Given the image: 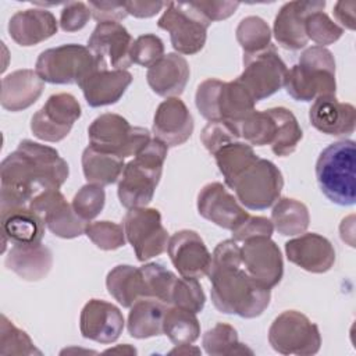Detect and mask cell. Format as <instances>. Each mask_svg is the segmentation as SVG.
<instances>
[{
    "mask_svg": "<svg viewBox=\"0 0 356 356\" xmlns=\"http://www.w3.org/2000/svg\"><path fill=\"white\" fill-rule=\"evenodd\" d=\"M236 40L243 54H254L271 44V31L267 22L256 15L245 17L236 26Z\"/></svg>",
    "mask_w": 356,
    "mask_h": 356,
    "instance_id": "cell-39",
    "label": "cell"
},
{
    "mask_svg": "<svg viewBox=\"0 0 356 356\" xmlns=\"http://www.w3.org/2000/svg\"><path fill=\"white\" fill-rule=\"evenodd\" d=\"M206 303V295L202 289L197 278L182 277L175 278L172 292H171V305L178 306L193 313H199L203 310Z\"/></svg>",
    "mask_w": 356,
    "mask_h": 356,
    "instance_id": "cell-43",
    "label": "cell"
},
{
    "mask_svg": "<svg viewBox=\"0 0 356 356\" xmlns=\"http://www.w3.org/2000/svg\"><path fill=\"white\" fill-rule=\"evenodd\" d=\"M68 175V163L54 147L21 140L0 164V210L29 206L39 193L60 189Z\"/></svg>",
    "mask_w": 356,
    "mask_h": 356,
    "instance_id": "cell-1",
    "label": "cell"
},
{
    "mask_svg": "<svg viewBox=\"0 0 356 356\" xmlns=\"http://www.w3.org/2000/svg\"><path fill=\"white\" fill-rule=\"evenodd\" d=\"M106 203L104 188L96 184H86L78 189L72 199L74 211L86 222L96 218Z\"/></svg>",
    "mask_w": 356,
    "mask_h": 356,
    "instance_id": "cell-44",
    "label": "cell"
},
{
    "mask_svg": "<svg viewBox=\"0 0 356 356\" xmlns=\"http://www.w3.org/2000/svg\"><path fill=\"white\" fill-rule=\"evenodd\" d=\"M108 293L122 306L131 307L136 300L149 298L146 282L140 267L118 264L106 277Z\"/></svg>",
    "mask_w": 356,
    "mask_h": 356,
    "instance_id": "cell-31",
    "label": "cell"
},
{
    "mask_svg": "<svg viewBox=\"0 0 356 356\" xmlns=\"http://www.w3.org/2000/svg\"><path fill=\"white\" fill-rule=\"evenodd\" d=\"M305 31L307 39H312L314 43H317V46L323 47L337 42L343 33V29L335 24L323 10L313 11L307 15Z\"/></svg>",
    "mask_w": 356,
    "mask_h": 356,
    "instance_id": "cell-45",
    "label": "cell"
},
{
    "mask_svg": "<svg viewBox=\"0 0 356 356\" xmlns=\"http://www.w3.org/2000/svg\"><path fill=\"white\" fill-rule=\"evenodd\" d=\"M149 298L157 299L167 306L171 305V292L177 275L159 263H146L140 266Z\"/></svg>",
    "mask_w": 356,
    "mask_h": 356,
    "instance_id": "cell-42",
    "label": "cell"
},
{
    "mask_svg": "<svg viewBox=\"0 0 356 356\" xmlns=\"http://www.w3.org/2000/svg\"><path fill=\"white\" fill-rule=\"evenodd\" d=\"M195 103L207 121H227L236 128L254 110V99L236 79L224 82L216 78L199 83Z\"/></svg>",
    "mask_w": 356,
    "mask_h": 356,
    "instance_id": "cell-6",
    "label": "cell"
},
{
    "mask_svg": "<svg viewBox=\"0 0 356 356\" xmlns=\"http://www.w3.org/2000/svg\"><path fill=\"white\" fill-rule=\"evenodd\" d=\"M168 146L152 138L136 154L128 161L118 179L117 195L124 207H146L153 196L161 178L163 165L167 157Z\"/></svg>",
    "mask_w": 356,
    "mask_h": 356,
    "instance_id": "cell-3",
    "label": "cell"
},
{
    "mask_svg": "<svg viewBox=\"0 0 356 356\" xmlns=\"http://www.w3.org/2000/svg\"><path fill=\"white\" fill-rule=\"evenodd\" d=\"M29 209L36 213L51 234L63 239L78 238L88 225L67 202L60 189L39 193L29 202Z\"/></svg>",
    "mask_w": 356,
    "mask_h": 356,
    "instance_id": "cell-15",
    "label": "cell"
},
{
    "mask_svg": "<svg viewBox=\"0 0 356 356\" xmlns=\"http://www.w3.org/2000/svg\"><path fill=\"white\" fill-rule=\"evenodd\" d=\"M163 334L174 345L193 343L200 337V324L196 313L178 306H168L163 320Z\"/></svg>",
    "mask_w": 356,
    "mask_h": 356,
    "instance_id": "cell-37",
    "label": "cell"
},
{
    "mask_svg": "<svg viewBox=\"0 0 356 356\" xmlns=\"http://www.w3.org/2000/svg\"><path fill=\"white\" fill-rule=\"evenodd\" d=\"M214 159L220 172L224 177V182L228 188L232 186L235 179L250 167L259 156L254 153L253 147L245 142H231L222 146L214 153Z\"/></svg>",
    "mask_w": 356,
    "mask_h": 356,
    "instance_id": "cell-35",
    "label": "cell"
},
{
    "mask_svg": "<svg viewBox=\"0 0 356 356\" xmlns=\"http://www.w3.org/2000/svg\"><path fill=\"white\" fill-rule=\"evenodd\" d=\"M241 257L245 270L270 289L280 284L284 261L278 245L270 236H254L243 241Z\"/></svg>",
    "mask_w": 356,
    "mask_h": 356,
    "instance_id": "cell-16",
    "label": "cell"
},
{
    "mask_svg": "<svg viewBox=\"0 0 356 356\" xmlns=\"http://www.w3.org/2000/svg\"><path fill=\"white\" fill-rule=\"evenodd\" d=\"M124 324L121 310L103 299H90L86 302L79 316L82 337L99 343L115 342L122 334Z\"/></svg>",
    "mask_w": 356,
    "mask_h": 356,
    "instance_id": "cell-19",
    "label": "cell"
},
{
    "mask_svg": "<svg viewBox=\"0 0 356 356\" xmlns=\"http://www.w3.org/2000/svg\"><path fill=\"white\" fill-rule=\"evenodd\" d=\"M310 124L331 136L350 135L356 127V108L350 103L339 102L335 95L314 99L309 110Z\"/></svg>",
    "mask_w": 356,
    "mask_h": 356,
    "instance_id": "cell-24",
    "label": "cell"
},
{
    "mask_svg": "<svg viewBox=\"0 0 356 356\" xmlns=\"http://www.w3.org/2000/svg\"><path fill=\"white\" fill-rule=\"evenodd\" d=\"M241 264V246L236 241L227 239L216 246L207 274L211 300L221 313L254 318L268 307L271 292Z\"/></svg>",
    "mask_w": 356,
    "mask_h": 356,
    "instance_id": "cell-2",
    "label": "cell"
},
{
    "mask_svg": "<svg viewBox=\"0 0 356 356\" xmlns=\"http://www.w3.org/2000/svg\"><path fill=\"white\" fill-rule=\"evenodd\" d=\"M90 146L113 153L121 159L135 156L150 139V132L132 127L122 115L104 113L96 117L88 128Z\"/></svg>",
    "mask_w": 356,
    "mask_h": 356,
    "instance_id": "cell-9",
    "label": "cell"
},
{
    "mask_svg": "<svg viewBox=\"0 0 356 356\" xmlns=\"http://www.w3.org/2000/svg\"><path fill=\"white\" fill-rule=\"evenodd\" d=\"M286 259L300 268L323 274L331 270L335 263V249L323 235L316 232H303L285 243Z\"/></svg>",
    "mask_w": 356,
    "mask_h": 356,
    "instance_id": "cell-22",
    "label": "cell"
},
{
    "mask_svg": "<svg viewBox=\"0 0 356 356\" xmlns=\"http://www.w3.org/2000/svg\"><path fill=\"white\" fill-rule=\"evenodd\" d=\"M195 7L210 21H221L231 17L239 7L238 1H192Z\"/></svg>",
    "mask_w": 356,
    "mask_h": 356,
    "instance_id": "cell-52",
    "label": "cell"
},
{
    "mask_svg": "<svg viewBox=\"0 0 356 356\" xmlns=\"http://www.w3.org/2000/svg\"><path fill=\"white\" fill-rule=\"evenodd\" d=\"M268 342L281 355L309 356L320 350L321 335L317 324L296 310L278 314L268 328Z\"/></svg>",
    "mask_w": 356,
    "mask_h": 356,
    "instance_id": "cell-10",
    "label": "cell"
},
{
    "mask_svg": "<svg viewBox=\"0 0 356 356\" xmlns=\"http://www.w3.org/2000/svg\"><path fill=\"white\" fill-rule=\"evenodd\" d=\"M199 214L213 224L232 231L249 213L221 182H209L197 193Z\"/></svg>",
    "mask_w": 356,
    "mask_h": 356,
    "instance_id": "cell-18",
    "label": "cell"
},
{
    "mask_svg": "<svg viewBox=\"0 0 356 356\" xmlns=\"http://www.w3.org/2000/svg\"><path fill=\"white\" fill-rule=\"evenodd\" d=\"M271 222L278 234L296 236L306 232L310 216L305 203L292 197H280L271 211Z\"/></svg>",
    "mask_w": 356,
    "mask_h": 356,
    "instance_id": "cell-34",
    "label": "cell"
},
{
    "mask_svg": "<svg viewBox=\"0 0 356 356\" xmlns=\"http://www.w3.org/2000/svg\"><path fill=\"white\" fill-rule=\"evenodd\" d=\"M127 241L131 243L136 259L146 261L167 249L168 232L163 227L161 214L153 207L129 209L122 221Z\"/></svg>",
    "mask_w": 356,
    "mask_h": 356,
    "instance_id": "cell-13",
    "label": "cell"
},
{
    "mask_svg": "<svg viewBox=\"0 0 356 356\" xmlns=\"http://www.w3.org/2000/svg\"><path fill=\"white\" fill-rule=\"evenodd\" d=\"M238 129L241 138H243L250 146H271L275 138V121L268 110H253L243 118Z\"/></svg>",
    "mask_w": 356,
    "mask_h": 356,
    "instance_id": "cell-40",
    "label": "cell"
},
{
    "mask_svg": "<svg viewBox=\"0 0 356 356\" xmlns=\"http://www.w3.org/2000/svg\"><path fill=\"white\" fill-rule=\"evenodd\" d=\"M104 353H122V355H136V349L134 346H131L129 343H122V345H117L115 348H110L106 349Z\"/></svg>",
    "mask_w": 356,
    "mask_h": 356,
    "instance_id": "cell-56",
    "label": "cell"
},
{
    "mask_svg": "<svg viewBox=\"0 0 356 356\" xmlns=\"http://www.w3.org/2000/svg\"><path fill=\"white\" fill-rule=\"evenodd\" d=\"M284 88L296 102H312L320 96L335 95V58L323 46L303 50L299 61L288 70Z\"/></svg>",
    "mask_w": 356,
    "mask_h": 356,
    "instance_id": "cell-5",
    "label": "cell"
},
{
    "mask_svg": "<svg viewBox=\"0 0 356 356\" xmlns=\"http://www.w3.org/2000/svg\"><path fill=\"white\" fill-rule=\"evenodd\" d=\"M58 22L46 8L17 11L8 21V33L19 46H35L57 33Z\"/></svg>",
    "mask_w": 356,
    "mask_h": 356,
    "instance_id": "cell-26",
    "label": "cell"
},
{
    "mask_svg": "<svg viewBox=\"0 0 356 356\" xmlns=\"http://www.w3.org/2000/svg\"><path fill=\"white\" fill-rule=\"evenodd\" d=\"M164 56L163 40L154 33H145L134 40L131 47V61L142 67H152Z\"/></svg>",
    "mask_w": 356,
    "mask_h": 356,
    "instance_id": "cell-48",
    "label": "cell"
},
{
    "mask_svg": "<svg viewBox=\"0 0 356 356\" xmlns=\"http://www.w3.org/2000/svg\"><path fill=\"white\" fill-rule=\"evenodd\" d=\"M270 114L275 121V138L271 150L280 157L289 156L296 150L298 143L303 138L302 128L293 113L285 107H271Z\"/></svg>",
    "mask_w": 356,
    "mask_h": 356,
    "instance_id": "cell-36",
    "label": "cell"
},
{
    "mask_svg": "<svg viewBox=\"0 0 356 356\" xmlns=\"http://www.w3.org/2000/svg\"><path fill=\"white\" fill-rule=\"evenodd\" d=\"M193 118L179 97H167L156 108L153 135L168 147L185 143L193 132Z\"/></svg>",
    "mask_w": 356,
    "mask_h": 356,
    "instance_id": "cell-23",
    "label": "cell"
},
{
    "mask_svg": "<svg viewBox=\"0 0 356 356\" xmlns=\"http://www.w3.org/2000/svg\"><path fill=\"white\" fill-rule=\"evenodd\" d=\"M167 305L153 299L142 298L136 300L129 309L127 328L131 337L136 339H146L163 334V320Z\"/></svg>",
    "mask_w": 356,
    "mask_h": 356,
    "instance_id": "cell-32",
    "label": "cell"
},
{
    "mask_svg": "<svg viewBox=\"0 0 356 356\" xmlns=\"http://www.w3.org/2000/svg\"><path fill=\"white\" fill-rule=\"evenodd\" d=\"M4 264L25 281L43 280L53 266V254L42 242L31 245H13Z\"/></svg>",
    "mask_w": 356,
    "mask_h": 356,
    "instance_id": "cell-30",
    "label": "cell"
},
{
    "mask_svg": "<svg viewBox=\"0 0 356 356\" xmlns=\"http://www.w3.org/2000/svg\"><path fill=\"white\" fill-rule=\"evenodd\" d=\"M167 3L164 1H125V8L128 15H134L136 18H150L160 13Z\"/></svg>",
    "mask_w": 356,
    "mask_h": 356,
    "instance_id": "cell-53",
    "label": "cell"
},
{
    "mask_svg": "<svg viewBox=\"0 0 356 356\" xmlns=\"http://www.w3.org/2000/svg\"><path fill=\"white\" fill-rule=\"evenodd\" d=\"M0 355L1 356H28L42 355L35 346L31 337L21 328L15 327L4 314L0 323Z\"/></svg>",
    "mask_w": 356,
    "mask_h": 356,
    "instance_id": "cell-41",
    "label": "cell"
},
{
    "mask_svg": "<svg viewBox=\"0 0 356 356\" xmlns=\"http://www.w3.org/2000/svg\"><path fill=\"white\" fill-rule=\"evenodd\" d=\"M132 44L131 33L120 22H97L88 40L93 54L110 64L113 70H127L132 64Z\"/></svg>",
    "mask_w": 356,
    "mask_h": 356,
    "instance_id": "cell-20",
    "label": "cell"
},
{
    "mask_svg": "<svg viewBox=\"0 0 356 356\" xmlns=\"http://www.w3.org/2000/svg\"><path fill=\"white\" fill-rule=\"evenodd\" d=\"M242 61L243 71L236 81L245 86L256 103L284 86L288 68L273 44L254 54H243Z\"/></svg>",
    "mask_w": 356,
    "mask_h": 356,
    "instance_id": "cell-12",
    "label": "cell"
},
{
    "mask_svg": "<svg viewBox=\"0 0 356 356\" xmlns=\"http://www.w3.org/2000/svg\"><path fill=\"white\" fill-rule=\"evenodd\" d=\"M81 114V104L75 96L56 93L49 96L43 107L32 115L31 131L40 140L60 142L70 134Z\"/></svg>",
    "mask_w": 356,
    "mask_h": 356,
    "instance_id": "cell-14",
    "label": "cell"
},
{
    "mask_svg": "<svg viewBox=\"0 0 356 356\" xmlns=\"http://www.w3.org/2000/svg\"><path fill=\"white\" fill-rule=\"evenodd\" d=\"M97 68H107L88 46L68 43L42 51L36 60L35 71L43 82L56 85L79 83Z\"/></svg>",
    "mask_w": 356,
    "mask_h": 356,
    "instance_id": "cell-7",
    "label": "cell"
},
{
    "mask_svg": "<svg viewBox=\"0 0 356 356\" xmlns=\"http://www.w3.org/2000/svg\"><path fill=\"white\" fill-rule=\"evenodd\" d=\"M210 24L192 1H168L157 21V26L170 33L174 50L186 56L196 54L204 47Z\"/></svg>",
    "mask_w": 356,
    "mask_h": 356,
    "instance_id": "cell-8",
    "label": "cell"
},
{
    "mask_svg": "<svg viewBox=\"0 0 356 356\" xmlns=\"http://www.w3.org/2000/svg\"><path fill=\"white\" fill-rule=\"evenodd\" d=\"M202 345L207 355L231 356V355H253L245 343L238 339L236 330L227 323H217L203 334Z\"/></svg>",
    "mask_w": 356,
    "mask_h": 356,
    "instance_id": "cell-38",
    "label": "cell"
},
{
    "mask_svg": "<svg viewBox=\"0 0 356 356\" xmlns=\"http://www.w3.org/2000/svg\"><path fill=\"white\" fill-rule=\"evenodd\" d=\"M356 143L342 139L321 150L316 161V178L324 196L338 206L356 200Z\"/></svg>",
    "mask_w": 356,
    "mask_h": 356,
    "instance_id": "cell-4",
    "label": "cell"
},
{
    "mask_svg": "<svg viewBox=\"0 0 356 356\" xmlns=\"http://www.w3.org/2000/svg\"><path fill=\"white\" fill-rule=\"evenodd\" d=\"M325 1H289L285 3L275 15L273 33L280 46L288 50L303 49L309 39L305 22L310 13L324 10Z\"/></svg>",
    "mask_w": 356,
    "mask_h": 356,
    "instance_id": "cell-21",
    "label": "cell"
},
{
    "mask_svg": "<svg viewBox=\"0 0 356 356\" xmlns=\"http://www.w3.org/2000/svg\"><path fill=\"white\" fill-rule=\"evenodd\" d=\"M355 10L356 3L355 1H337L334 6V17L335 19L342 25L341 28H346L353 31L355 29Z\"/></svg>",
    "mask_w": 356,
    "mask_h": 356,
    "instance_id": "cell-54",
    "label": "cell"
},
{
    "mask_svg": "<svg viewBox=\"0 0 356 356\" xmlns=\"http://www.w3.org/2000/svg\"><path fill=\"white\" fill-rule=\"evenodd\" d=\"M132 79V74L127 70L97 68L78 85L90 107H102L117 103Z\"/></svg>",
    "mask_w": 356,
    "mask_h": 356,
    "instance_id": "cell-25",
    "label": "cell"
},
{
    "mask_svg": "<svg viewBox=\"0 0 356 356\" xmlns=\"http://www.w3.org/2000/svg\"><path fill=\"white\" fill-rule=\"evenodd\" d=\"M189 75L191 70L186 58L178 53H168L147 68L146 79L156 95L178 97L184 92Z\"/></svg>",
    "mask_w": 356,
    "mask_h": 356,
    "instance_id": "cell-27",
    "label": "cell"
},
{
    "mask_svg": "<svg viewBox=\"0 0 356 356\" xmlns=\"http://www.w3.org/2000/svg\"><path fill=\"white\" fill-rule=\"evenodd\" d=\"M167 252L172 266L182 277L202 278L209 274L211 253L196 231L179 229L167 243Z\"/></svg>",
    "mask_w": 356,
    "mask_h": 356,
    "instance_id": "cell-17",
    "label": "cell"
},
{
    "mask_svg": "<svg viewBox=\"0 0 356 356\" xmlns=\"http://www.w3.org/2000/svg\"><path fill=\"white\" fill-rule=\"evenodd\" d=\"M274 225L270 218L263 216H248L239 225H236L232 232L234 241H246L254 236H271Z\"/></svg>",
    "mask_w": 356,
    "mask_h": 356,
    "instance_id": "cell-50",
    "label": "cell"
},
{
    "mask_svg": "<svg viewBox=\"0 0 356 356\" xmlns=\"http://www.w3.org/2000/svg\"><path fill=\"white\" fill-rule=\"evenodd\" d=\"M170 355H199L200 349L193 346L192 343H182V345H175L174 349L168 352Z\"/></svg>",
    "mask_w": 356,
    "mask_h": 356,
    "instance_id": "cell-55",
    "label": "cell"
},
{
    "mask_svg": "<svg viewBox=\"0 0 356 356\" xmlns=\"http://www.w3.org/2000/svg\"><path fill=\"white\" fill-rule=\"evenodd\" d=\"M241 138L239 129L227 121H209L200 134V140L206 150L214 156L222 146L236 142Z\"/></svg>",
    "mask_w": 356,
    "mask_h": 356,
    "instance_id": "cell-47",
    "label": "cell"
},
{
    "mask_svg": "<svg viewBox=\"0 0 356 356\" xmlns=\"http://www.w3.org/2000/svg\"><path fill=\"white\" fill-rule=\"evenodd\" d=\"M85 235L102 250H115L127 241L124 227L107 220L88 222Z\"/></svg>",
    "mask_w": 356,
    "mask_h": 356,
    "instance_id": "cell-46",
    "label": "cell"
},
{
    "mask_svg": "<svg viewBox=\"0 0 356 356\" xmlns=\"http://www.w3.org/2000/svg\"><path fill=\"white\" fill-rule=\"evenodd\" d=\"M3 252L7 241L13 245H31L42 242L44 235V222L33 213L29 206H18L0 210Z\"/></svg>",
    "mask_w": 356,
    "mask_h": 356,
    "instance_id": "cell-29",
    "label": "cell"
},
{
    "mask_svg": "<svg viewBox=\"0 0 356 356\" xmlns=\"http://www.w3.org/2000/svg\"><path fill=\"white\" fill-rule=\"evenodd\" d=\"M92 17L97 22H120L128 13L125 3H113V1H89L88 3Z\"/></svg>",
    "mask_w": 356,
    "mask_h": 356,
    "instance_id": "cell-51",
    "label": "cell"
},
{
    "mask_svg": "<svg viewBox=\"0 0 356 356\" xmlns=\"http://www.w3.org/2000/svg\"><path fill=\"white\" fill-rule=\"evenodd\" d=\"M81 163L86 181L100 186L117 182L125 167L124 159L113 153L99 150L90 145L82 152Z\"/></svg>",
    "mask_w": 356,
    "mask_h": 356,
    "instance_id": "cell-33",
    "label": "cell"
},
{
    "mask_svg": "<svg viewBox=\"0 0 356 356\" xmlns=\"http://www.w3.org/2000/svg\"><path fill=\"white\" fill-rule=\"evenodd\" d=\"M92 13L83 1L65 3L60 14V26L64 32H76L82 29L90 19Z\"/></svg>",
    "mask_w": 356,
    "mask_h": 356,
    "instance_id": "cell-49",
    "label": "cell"
},
{
    "mask_svg": "<svg viewBox=\"0 0 356 356\" xmlns=\"http://www.w3.org/2000/svg\"><path fill=\"white\" fill-rule=\"evenodd\" d=\"M44 82L33 70H17L1 79V107L21 111L31 107L42 95Z\"/></svg>",
    "mask_w": 356,
    "mask_h": 356,
    "instance_id": "cell-28",
    "label": "cell"
},
{
    "mask_svg": "<svg viewBox=\"0 0 356 356\" xmlns=\"http://www.w3.org/2000/svg\"><path fill=\"white\" fill-rule=\"evenodd\" d=\"M284 178L278 167L266 159H257L232 184L238 202L249 210H266L281 195Z\"/></svg>",
    "mask_w": 356,
    "mask_h": 356,
    "instance_id": "cell-11",
    "label": "cell"
}]
</instances>
